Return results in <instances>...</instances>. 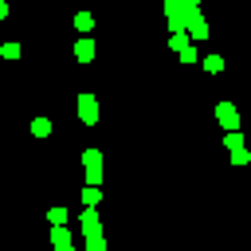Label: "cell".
<instances>
[{"label": "cell", "instance_id": "6da1fadb", "mask_svg": "<svg viewBox=\"0 0 251 251\" xmlns=\"http://www.w3.org/2000/svg\"><path fill=\"white\" fill-rule=\"evenodd\" d=\"M82 169H86V180L98 188V180H102V153L98 149H86L82 153Z\"/></svg>", "mask_w": 251, "mask_h": 251}, {"label": "cell", "instance_id": "7a4b0ae2", "mask_svg": "<svg viewBox=\"0 0 251 251\" xmlns=\"http://www.w3.org/2000/svg\"><path fill=\"white\" fill-rule=\"evenodd\" d=\"M216 122H220V126H227V129L235 133V129H239V110H235L231 102H220V106H216Z\"/></svg>", "mask_w": 251, "mask_h": 251}, {"label": "cell", "instance_id": "3957f363", "mask_svg": "<svg viewBox=\"0 0 251 251\" xmlns=\"http://www.w3.org/2000/svg\"><path fill=\"white\" fill-rule=\"evenodd\" d=\"M78 118H82L86 126L98 122V102H94V94H78Z\"/></svg>", "mask_w": 251, "mask_h": 251}, {"label": "cell", "instance_id": "277c9868", "mask_svg": "<svg viewBox=\"0 0 251 251\" xmlns=\"http://www.w3.org/2000/svg\"><path fill=\"white\" fill-rule=\"evenodd\" d=\"M82 231H86V239L102 235V220H98V212H94V208H86V212H82Z\"/></svg>", "mask_w": 251, "mask_h": 251}, {"label": "cell", "instance_id": "5b68a950", "mask_svg": "<svg viewBox=\"0 0 251 251\" xmlns=\"http://www.w3.org/2000/svg\"><path fill=\"white\" fill-rule=\"evenodd\" d=\"M188 35H192V39H208V24L200 20V12L188 16Z\"/></svg>", "mask_w": 251, "mask_h": 251}, {"label": "cell", "instance_id": "8992f818", "mask_svg": "<svg viewBox=\"0 0 251 251\" xmlns=\"http://www.w3.org/2000/svg\"><path fill=\"white\" fill-rule=\"evenodd\" d=\"M51 243H55V251H71V231L67 227H51Z\"/></svg>", "mask_w": 251, "mask_h": 251}, {"label": "cell", "instance_id": "52a82bcc", "mask_svg": "<svg viewBox=\"0 0 251 251\" xmlns=\"http://www.w3.org/2000/svg\"><path fill=\"white\" fill-rule=\"evenodd\" d=\"M169 47H173V51H180V55H184V51H188V47H192V43H188V35H184V31H173V39H169Z\"/></svg>", "mask_w": 251, "mask_h": 251}, {"label": "cell", "instance_id": "ba28073f", "mask_svg": "<svg viewBox=\"0 0 251 251\" xmlns=\"http://www.w3.org/2000/svg\"><path fill=\"white\" fill-rule=\"evenodd\" d=\"M75 55H78V59H90V55H94V43H90V39H78V43H75Z\"/></svg>", "mask_w": 251, "mask_h": 251}, {"label": "cell", "instance_id": "9c48e42d", "mask_svg": "<svg viewBox=\"0 0 251 251\" xmlns=\"http://www.w3.org/2000/svg\"><path fill=\"white\" fill-rule=\"evenodd\" d=\"M31 133H35V137H47V133H51V122H47V118H35V122H31Z\"/></svg>", "mask_w": 251, "mask_h": 251}, {"label": "cell", "instance_id": "30bf717a", "mask_svg": "<svg viewBox=\"0 0 251 251\" xmlns=\"http://www.w3.org/2000/svg\"><path fill=\"white\" fill-rule=\"evenodd\" d=\"M47 220H51L55 227H63V220H67V208H51V212H47Z\"/></svg>", "mask_w": 251, "mask_h": 251}, {"label": "cell", "instance_id": "8fae6325", "mask_svg": "<svg viewBox=\"0 0 251 251\" xmlns=\"http://www.w3.org/2000/svg\"><path fill=\"white\" fill-rule=\"evenodd\" d=\"M204 71H212V75H216V71H224V59H220V55H212V59H204Z\"/></svg>", "mask_w": 251, "mask_h": 251}, {"label": "cell", "instance_id": "7c38bea8", "mask_svg": "<svg viewBox=\"0 0 251 251\" xmlns=\"http://www.w3.org/2000/svg\"><path fill=\"white\" fill-rule=\"evenodd\" d=\"M227 149L239 153V149H243V137H239V133H227Z\"/></svg>", "mask_w": 251, "mask_h": 251}, {"label": "cell", "instance_id": "4fadbf2b", "mask_svg": "<svg viewBox=\"0 0 251 251\" xmlns=\"http://www.w3.org/2000/svg\"><path fill=\"white\" fill-rule=\"evenodd\" d=\"M98 196H102V192H98V188H94V184H90V188H86V192H82V200H86V204H90V208H94V204H98Z\"/></svg>", "mask_w": 251, "mask_h": 251}, {"label": "cell", "instance_id": "5bb4252c", "mask_svg": "<svg viewBox=\"0 0 251 251\" xmlns=\"http://www.w3.org/2000/svg\"><path fill=\"white\" fill-rule=\"evenodd\" d=\"M86 251H106V243H102V235H94V239H86Z\"/></svg>", "mask_w": 251, "mask_h": 251}, {"label": "cell", "instance_id": "9a60e30c", "mask_svg": "<svg viewBox=\"0 0 251 251\" xmlns=\"http://www.w3.org/2000/svg\"><path fill=\"white\" fill-rule=\"evenodd\" d=\"M4 16H8V4H4V0H0V20H4Z\"/></svg>", "mask_w": 251, "mask_h": 251}]
</instances>
